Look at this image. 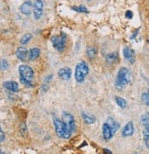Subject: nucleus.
Listing matches in <instances>:
<instances>
[{
  "label": "nucleus",
  "instance_id": "obj_23",
  "mask_svg": "<svg viewBox=\"0 0 149 154\" xmlns=\"http://www.w3.org/2000/svg\"><path fill=\"white\" fill-rule=\"evenodd\" d=\"M141 99H142V102H143L145 106H149V92H145V93H143L142 95H141Z\"/></svg>",
  "mask_w": 149,
  "mask_h": 154
},
{
  "label": "nucleus",
  "instance_id": "obj_4",
  "mask_svg": "<svg viewBox=\"0 0 149 154\" xmlns=\"http://www.w3.org/2000/svg\"><path fill=\"white\" fill-rule=\"evenodd\" d=\"M140 121L144 127V129H143L144 142H145V145L146 146V148L149 149V113H145V114L142 115Z\"/></svg>",
  "mask_w": 149,
  "mask_h": 154
},
{
  "label": "nucleus",
  "instance_id": "obj_30",
  "mask_svg": "<svg viewBox=\"0 0 149 154\" xmlns=\"http://www.w3.org/2000/svg\"><path fill=\"white\" fill-rule=\"evenodd\" d=\"M103 150H104V152H105L106 154H112V152H111V151H110L109 149H104Z\"/></svg>",
  "mask_w": 149,
  "mask_h": 154
},
{
  "label": "nucleus",
  "instance_id": "obj_21",
  "mask_svg": "<svg viewBox=\"0 0 149 154\" xmlns=\"http://www.w3.org/2000/svg\"><path fill=\"white\" fill-rule=\"evenodd\" d=\"M32 38V34L30 33H26L25 35H23V37L20 38V44L21 45H26L29 42V41Z\"/></svg>",
  "mask_w": 149,
  "mask_h": 154
},
{
  "label": "nucleus",
  "instance_id": "obj_18",
  "mask_svg": "<svg viewBox=\"0 0 149 154\" xmlns=\"http://www.w3.org/2000/svg\"><path fill=\"white\" fill-rule=\"evenodd\" d=\"M40 55V50L39 48H32L29 51V60L34 61L36 59H38Z\"/></svg>",
  "mask_w": 149,
  "mask_h": 154
},
{
  "label": "nucleus",
  "instance_id": "obj_17",
  "mask_svg": "<svg viewBox=\"0 0 149 154\" xmlns=\"http://www.w3.org/2000/svg\"><path fill=\"white\" fill-rule=\"evenodd\" d=\"M82 118L84 123L88 124V125L94 124L95 122V118L94 117V116H91L90 114H87V113H84V112L82 113Z\"/></svg>",
  "mask_w": 149,
  "mask_h": 154
},
{
  "label": "nucleus",
  "instance_id": "obj_2",
  "mask_svg": "<svg viewBox=\"0 0 149 154\" xmlns=\"http://www.w3.org/2000/svg\"><path fill=\"white\" fill-rule=\"evenodd\" d=\"M89 73V66L86 63L81 62L75 68V79L78 83H82L85 80L86 75Z\"/></svg>",
  "mask_w": 149,
  "mask_h": 154
},
{
  "label": "nucleus",
  "instance_id": "obj_27",
  "mask_svg": "<svg viewBox=\"0 0 149 154\" xmlns=\"http://www.w3.org/2000/svg\"><path fill=\"white\" fill-rule=\"evenodd\" d=\"M133 16H134V14H133V12H132L131 10H127V11L125 12V17L128 18V19L133 18Z\"/></svg>",
  "mask_w": 149,
  "mask_h": 154
},
{
  "label": "nucleus",
  "instance_id": "obj_31",
  "mask_svg": "<svg viewBox=\"0 0 149 154\" xmlns=\"http://www.w3.org/2000/svg\"><path fill=\"white\" fill-rule=\"evenodd\" d=\"M0 154H5V153L1 150V149H0Z\"/></svg>",
  "mask_w": 149,
  "mask_h": 154
},
{
  "label": "nucleus",
  "instance_id": "obj_19",
  "mask_svg": "<svg viewBox=\"0 0 149 154\" xmlns=\"http://www.w3.org/2000/svg\"><path fill=\"white\" fill-rule=\"evenodd\" d=\"M105 60L109 63H115L118 60V53L117 52H112L105 56Z\"/></svg>",
  "mask_w": 149,
  "mask_h": 154
},
{
  "label": "nucleus",
  "instance_id": "obj_28",
  "mask_svg": "<svg viewBox=\"0 0 149 154\" xmlns=\"http://www.w3.org/2000/svg\"><path fill=\"white\" fill-rule=\"evenodd\" d=\"M4 140H5V133L1 128V127H0V142H2Z\"/></svg>",
  "mask_w": 149,
  "mask_h": 154
},
{
  "label": "nucleus",
  "instance_id": "obj_16",
  "mask_svg": "<svg viewBox=\"0 0 149 154\" xmlns=\"http://www.w3.org/2000/svg\"><path fill=\"white\" fill-rule=\"evenodd\" d=\"M106 123L111 127V128H112V130H113L114 134H115V133L117 132V130L120 128L119 123H117L113 118H108L107 120H106Z\"/></svg>",
  "mask_w": 149,
  "mask_h": 154
},
{
  "label": "nucleus",
  "instance_id": "obj_15",
  "mask_svg": "<svg viewBox=\"0 0 149 154\" xmlns=\"http://www.w3.org/2000/svg\"><path fill=\"white\" fill-rule=\"evenodd\" d=\"M3 86L7 89L10 92L13 93H16L19 90V86H18V84L15 81H6L3 83Z\"/></svg>",
  "mask_w": 149,
  "mask_h": 154
},
{
  "label": "nucleus",
  "instance_id": "obj_11",
  "mask_svg": "<svg viewBox=\"0 0 149 154\" xmlns=\"http://www.w3.org/2000/svg\"><path fill=\"white\" fill-rule=\"evenodd\" d=\"M123 54H124V57L125 58L126 60H128L130 62V63H134L135 61H136V56H135V51L129 47H125L124 50H123Z\"/></svg>",
  "mask_w": 149,
  "mask_h": 154
},
{
  "label": "nucleus",
  "instance_id": "obj_8",
  "mask_svg": "<svg viewBox=\"0 0 149 154\" xmlns=\"http://www.w3.org/2000/svg\"><path fill=\"white\" fill-rule=\"evenodd\" d=\"M18 72H19V75L21 77H24L25 79H28L30 81L34 77V71L28 65H25V64L20 65L18 67Z\"/></svg>",
  "mask_w": 149,
  "mask_h": 154
},
{
  "label": "nucleus",
  "instance_id": "obj_24",
  "mask_svg": "<svg viewBox=\"0 0 149 154\" xmlns=\"http://www.w3.org/2000/svg\"><path fill=\"white\" fill-rule=\"evenodd\" d=\"M71 9L79 12V13H89L88 9L84 7V6H79V7H71Z\"/></svg>",
  "mask_w": 149,
  "mask_h": 154
},
{
  "label": "nucleus",
  "instance_id": "obj_29",
  "mask_svg": "<svg viewBox=\"0 0 149 154\" xmlns=\"http://www.w3.org/2000/svg\"><path fill=\"white\" fill-rule=\"evenodd\" d=\"M138 31H139V29H137L134 32V35H133V36H131V38H136V36L137 35V32H138Z\"/></svg>",
  "mask_w": 149,
  "mask_h": 154
},
{
  "label": "nucleus",
  "instance_id": "obj_14",
  "mask_svg": "<svg viewBox=\"0 0 149 154\" xmlns=\"http://www.w3.org/2000/svg\"><path fill=\"white\" fill-rule=\"evenodd\" d=\"M33 6L34 4H32L31 1H26L24 2L21 6H20V11L22 14L26 15V16H28L32 13L33 11Z\"/></svg>",
  "mask_w": 149,
  "mask_h": 154
},
{
  "label": "nucleus",
  "instance_id": "obj_3",
  "mask_svg": "<svg viewBox=\"0 0 149 154\" xmlns=\"http://www.w3.org/2000/svg\"><path fill=\"white\" fill-rule=\"evenodd\" d=\"M62 121L64 122L66 130L69 134V136L70 137L72 133L76 129V124H75V120H74L73 116L68 112H64L62 115Z\"/></svg>",
  "mask_w": 149,
  "mask_h": 154
},
{
  "label": "nucleus",
  "instance_id": "obj_33",
  "mask_svg": "<svg viewBox=\"0 0 149 154\" xmlns=\"http://www.w3.org/2000/svg\"><path fill=\"white\" fill-rule=\"evenodd\" d=\"M133 154H136V153H133Z\"/></svg>",
  "mask_w": 149,
  "mask_h": 154
},
{
  "label": "nucleus",
  "instance_id": "obj_20",
  "mask_svg": "<svg viewBox=\"0 0 149 154\" xmlns=\"http://www.w3.org/2000/svg\"><path fill=\"white\" fill-rule=\"evenodd\" d=\"M86 53H87V56H88L89 59L92 60V59H94V58L96 57V55H97V51H96V49H95L94 47H91V46H89V47L87 48V50H86Z\"/></svg>",
  "mask_w": 149,
  "mask_h": 154
},
{
  "label": "nucleus",
  "instance_id": "obj_26",
  "mask_svg": "<svg viewBox=\"0 0 149 154\" xmlns=\"http://www.w3.org/2000/svg\"><path fill=\"white\" fill-rule=\"evenodd\" d=\"M20 82H21L23 85H25L26 86L33 87V84L31 83V81H30V80H28V79H25L24 77H21V76H20Z\"/></svg>",
  "mask_w": 149,
  "mask_h": 154
},
{
  "label": "nucleus",
  "instance_id": "obj_32",
  "mask_svg": "<svg viewBox=\"0 0 149 154\" xmlns=\"http://www.w3.org/2000/svg\"><path fill=\"white\" fill-rule=\"evenodd\" d=\"M147 42H148V43H149V38H148V40H147Z\"/></svg>",
  "mask_w": 149,
  "mask_h": 154
},
{
  "label": "nucleus",
  "instance_id": "obj_12",
  "mask_svg": "<svg viewBox=\"0 0 149 154\" xmlns=\"http://www.w3.org/2000/svg\"><path fill=\"white\" fill-rule=\"evenodd\" d=\"M58 75L61 79L64 80V81H69L71 77V70L68 67H64L59 70L58 72Z\"/></svg>",
  "mask_w": 149,
  "mask_h": 154
},
{
  "label": "nucleus",
  "instance_id": "obj_7",
  "mask_svg": "<svg viewBox=\"0 0 149 154\" xmlns=\"http://www.w3.org/2000/svg\"><path fill=\"white\" fill-rule=\"evenodd\" d=\"M43 9H44V3L42 0H36L33 6V15L36 20H39L42 17Z\"/></svg>",
  "mask_w": 149,
  "mask_h": 154
},
{
  "label": "nucleus",
  "instance_id": "obj_5",
  "mask_svg": "<svg viewBox=\"0 0 149 154\" xmlns=\"http://www.w3.org/2000/svg\"><path fill=\"white\" fill-rule=\"evenodd\" d=\"M66 38H67V36L63 32L61 35L53 36L51 38V42H52L53 47L60 52L63 51L66 48Z\"/></svg>",
  "mask_w": 149,
  "mask_h": 154
},
{
  "label": "nucleus",
  "instance_id": "obj_25",
  "mask_svg": "<svg viewBox=\"0 0 149 154\" xmlns=\"http://www.w3.org/2000/svg\"><path fill=\"white\" fill-rule=\"evenodd\" d=\"M8 67H9V63L7 60H5V59L0 60V70L6 71L8 69Z\"/></svg>",
  "mask_w": 149,
  "mask_h": 154
},
{
  "label": "nucleus",
  "instance_id": "obj_9",
  "mask_svg": "<svg viewBox=\"0 0 149 154\" xmlns=\"http://www.w3.org/2000/svg\"><path fill=\"white\" fill-rule=\"evenodd\" d=\"M16 55L17 57V59H19L22 62H26V61L29 60V51L25 47L17 48V50L16 51Z\"/></svg>",
  "mask_w": 149,
  "mask_h": 154
},
{
  "label": "nucleus",
  "instance_id": "obj_6",
  "mask_svg": "<svg viewBox=\"0 0 149 154\" xmlns=\"http://www.w3.org/2000/svg\"><path fill=\"white\" fill-rule=\"evenodd\" d=\"M53 124H54V127H55V130H56V133L57 135L60 137V138H62V139H70V136L69 134L66 130V128H65V125H64V122L59 119H55L53 120Z\"/></svg>",
  "mask_w": 149,
  "mask_h": 154
},
{
  "label": "nucleus",
  "instance_id": "obj_22",
  "mask_svg": "<svg viewBox=\"0 0 149 154\" xmlns=\"http://www.w3.org/2000/svg\"><path fill=\"white\" fill-rule=\"evenodd\" d=\"M115 101H116V104H117L122 109L126 108V106H127V102L125 101V99H124L123 97H120V96H116V97H115Z\"/></svg>",
  "mask_w": 149,
  "mask_h": 154
},
{
  "label": "nucleus",
  "instance_id": "obj_10",
  "mask_svg": "<svg viewBox=\"0 0 149 154\" xmlns=\"http://www.w3.org/2000/svg\"><path fill=\"white\" fill-rule=\"evenodd\" d=\"M134 132H135V128H134V124L132 121L128 122L122 129L123 137H131L134 135Z\"/></svg>",
  "mask_w": 149,
  "mask_h": 154
},
{
  "label": "nucleus",
  "instance_id": "obj_13",
  "mask_svg": "<svg viewBox=\"0 0 149 154\" xmlns=\"http://www.w3.org/2000/svg\"><path fill=\"white\" fill-rule=\"evenodd\" d=\"M114 132L112 130L111 127L105 122L103 125V139L105 140H110L114 136Z\"/></svg>",
  "mask_w": 149,
  "mask_h": 154
},
{
  "label": "nucleus",
  "instance_id": "obj_1",
  "mask_svg": "<svg viewBox=\"0 0 149 154\" xmlns=\"http://www.w3.org/2000/svg\"><path fill=\"white\" fill-rule=\"evenodd\" d=\"M130 81H131V72H130V71L126 67L120 68L116 75L115 87L118 89H122L126 86Z\"/></svg>",
  "mask_w": 149,
  "mask_h": 154
},
{
  "label": "nucleus",
  "instance_id": "obj_34",
  "mask_svg": "<svg viewBox=\"0 0 149 154\" xmlns=\"http://www.w3.org/2000/svg\"><path fill=\"white\" fill-rule=\"evenodd\" d=\"M88 1H91V0H88Z\"/></svg>",
  "mask_w": 149,
  "mask_h": 154
}]
</instances>
